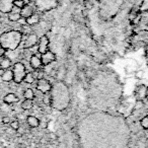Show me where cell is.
<instances>
[{"mask_svg":"<svg viewBox=\"0 0 148 148\" xmlns=\"http://www.w3.org/2000/svg\"><path fill=\"white\" fill-rule=\"evenodd\" d=\"M23 42V33L19 31H8L0 35V45L5 50L14 51Z\"/></svg>","mask_w":148,"mask_h":148,"instance_id":"1","label":"cell"},{"mask_svg":"<svg viewBox=\"0 0 148 148\" xmlns=\"http://www.w3.org/2000/svg\"><path fill=\"white\" fill-rule=\"evenodd\" d=\"M140 125H141V127L143 129H148V116H145V117L142 118L141 121H140Z\"/></svg>","mask_w":148,"mask_h":148,"instance_id":"23","label":"cell"},{"mask_svg":"<svg viewBox=\"0 0 148 148\" xmlns=\"http://www.w3.org/2000/svg\"><path fill=\"white\" fill-rule=\"evenodd\" d=\"M5 52H6V50H5L2 46L0 45V58H2L3 56L5 55Z\"/></svg>","mask_w":148,"mask_h":148,"instance_id":"27","label":"cell"},{"mask_svg":"<svg viewBox=\"0 0 148 148\" xmlns=\"http://www.w3.org/2000/svg\"><path fill=\"white\" fill-rule=\"evenodd\" d=\"M41 60L43 66H47L52 64L53 62L56 61V55L54 52L52 51H47L46 53L41 54Z\"/></svg>","mask_w":148,"mask_h":148,"instance_id":"7","label":"cell"},{"mask_svg":"<svg viewBox=\"0 0 148 148\" xmlns=\"http://www.w3.org/2000/svg\"><path fill=\"white\" fill-rule=\"evenodd\" d=\"M12 1H14V0H12Z\"/></svg>","mask_w":148,"mask_h":148,"instance_id":"31","label":"cell"},{"mask_svg":"<svg viewBox=\"0 0 148 148\" xmlns=\"http://www.w3.org/2000/svg\"><path fill=\"white\" fill-rule=\"evenodd\" d=\"M34 13H35V7L32 4H29V3H27V4L21 9V15L23 18H27V17H29L32 14H34Z\"/></svg>","mask_w":148,"mask_h":148,"instance_id":"10","label":"cell"},{"mask_svg":"<svg viewBox=\"0 0 148 148\" xmlns=\"http://www.w3.org/2000/svg\"><path fill=\"white\" fill-rule=\"evenodd\" d=\"M21 18V13H15V12H9L8 13V19L10 21H13V23H17L19 19Z\"/></svg>","mask_w":148,"mask_h":148,"instance_id":"20","label":"cell"},{"mask_svg":"<svg viewBox=\"0 0 148 148\" xmlns=\"http://www.w3.org/2000/svg\"><path fill=\"white\" fill-rule=\"evenodd\" d=\"M12 72H13V81L16 84H19V83L23 82L25 74H27V69H25V66L23 65V63H21V62L15 63L13 65Z\"/></svg>","mask_w":148,"mask_h":148,"instance_id":"2","label":"cell"},{"mask_svg":"<svg viewBox=\"0 0 148 148\" xmlns=\"http://www.w3.org/2000/svg\"><path fill=\"white\" fill-rule=\"evenodd\" d=\"M25 4H27V3H25L23 0H14V1H13V5L18 7V8H21V9L23 8Z\"/></svg>","mask_w":148,"mask_h":148,"instance_id":"24","label":"cell"},{"mask_svg":"<svg viewBox=\"0 0 148 148\" xmlns=\"http://www.w3.org/2000/svg\"><path fill=\"white\" fill-rule=\"evenodd\" d=\"M29 65L33 68L34 70H38V69H42L43 67V64H42V60H41V56H38L36 54L31 56L29 58Z\"/></svg>","mask_w":148,"mask_h":148,"instance_id":"9","label":"cell"},{"mask_svg":"<svg viewBox=\"0 0 148 148\" xmlns=\"http://www.w3.org/2000/svg\"><path fill=\"white\" fill-rule=\"evenodd\" d=\"M11 65H12V63H11V60L9 59L8 57L2 58L1 61H0V69H2V70L9 69V68L11 67Z\"/></svg>","mask_w":148,"mask_h":148,"instance_id":"16","label":"cell"},{"mask_svg":"<svg viewBox=\"0 0 148 148\" xmlns=\"http://www.w3.org/2000/svg\"><path fill=\"white\" fill-rule=\"evenodd\" d=\"M38 42H39V38H38L37 34H29L25 37V40L23 42V49H31L34 48L36 45H38Z\"/></svg>","mask_w":148,"mask_h":148,"instance_id":"4","label":"cell"},{"mask_svg":"<svg viewBox=\"0 0 148 148\" xmlns=\"http://www.w3.org/2000/svg\"><path fill=\"white\" fill-rule=\"evenodd\" d=\"M13 7L12 0H0V12L9 13Z\"/></svg>","mask_w":148,"mask_h":148,"instance_id":"8","label":"cell"},{"mask_svg":"<svg viewBox=\"0 0 148 148\" xmlns=\"http://www.w3.org/2000/svg\"><path fill=\"white\" fill-rule=\"evenodd\" d=\"M23 1H25V3H29V1H31V0H23Z\"/></svg>","mask_w":148,"mask_h":148,"instance_id":"29","label":"cell"},{"mask_svg":"<svg viewBox=\"0 0 148 148\" xmlns=\"http://www.w3.org/2000/svg\"><path fill=\"white\" fill-rule=\"evenodd\" d=\"M9 126H10V129H12L13 131H17L21 128V124H19V121H17V120L11 121L9 123Z\"/></svg>","mask_w":148,"mask_h":148,"instance_id":"22","label":"cell"},{"mask_svg":"<svg viewBox=\"0 0 148 148\" xmlns=\"http://www.w3.org/2000/svg\"><path fill=\"white\" fill-rule=\"evenodd\" d=\"M49 44L50 41L47 36H42L38 42V53L44 54L47 51H49Z\"/></svg>","mask_w":148,"mask_h":148,"instance_id":"6","label":"cell"},{"mask_svg":"<svg viewBox=\"0 0 148 148\" xmlns=\"http://www.w3.org/2000/svg\"><path fill=\"white\" fill-rule=\"evenodd\" d=\"M135 77L137 79H142L144 77V72L142 70H137L135 72Z\"/></svg>","mask_w":148,"mask_h":148,"instance_id":"25","label":"cell"},{"mask_svg":"<svg viewBox=\"0 0 148 148\" xmlns=\"http://www.w3.org/2000/svg\"><path fill=\"white\" fill-rule=\"evenodd\" d=\"M140 12H146L148 11V0H142L141 4L139 5Z\"/></svg>","mask_w":148,"mask_h":148,"instance_id":"21","label":"cell"},{"mask_svg":"<svg viewBox=\"0 0 148 148\" xmlns=\"http://www.w3.org/2000/svg\"><path fill=\"white\" fill-rule=\"evenodd\" d=\"M1 79L4 82H10L13 81V72L12 70L7 69V70H3V73L1 74Z\"/></svg>","mask_w":148,"mask_h":148,"instance_id":"14","label":"cell"},{"mask_svg":"<svg viewBox=\"0 0 148 148\" xmlns=\"http://www.w3.org/2000/svg\"><path fill=\"white\" fill-rule=\"evenodd\" d=\"M21 109H23V111H29V110H32L34 107L33 99H25V101L21 103Z\"/></svg>","mask_w":148,"mask_h":148,"instance_id":"17","label":"cell"},{"mask_svg":"<svg viewBox=\"0 0 148 148\" xmlns=\"http://www.w3.org/2000/svg\"><path fill=\"white\" fill-rule=\"evenodd\" d=\"M35 77H34L33 72H27L25 78H23V82L27 83V84H33L35 82Z\"/></svg>","mask_w":148,"mask_h":148,"instance_id":"18","label":"cell"},{"mask_svg":"<svg viewBox=\"0 0 148 148\" xmlns=\"http://www.w3.org/2000/svg\"><path fill=\"white\" fill-rule=\"evenodd\" d=\"M37 89L40 91V92L43 93V95L44 93H48V92L51 91L52 84L45 78L39 79L38 82H37Z\"/></svg>","mask_w":148,"mask_h":148,"instance_id":"5","label":"cell"},{"mask_svg":"<svg viewBox=\"0 0 148 148\" xmlns=\"http://www.w3.org/2000/svg\"><path fill=\"white\" fill-rule=\"evenodd\" d=\"M19 99H18V97H17L15 93H7L4 97H3V103H6V105H12V103H17Z\"/></svg>","mask_w":148,"mask_h":148,"instance_id":"11","label":"cell"},{"mask_svg":"<svg viewBox=\"0 0 148 148\" xmlns=\"http://www.w3.org/2000/svg\"><path fill=\"white\" fill-rule=\"evenodd\" d=\"M145 92H146V86L144 84H141L136 88L135 95L137 97V101H143L145 99Z\"/></svg>","mask_w":148,"mask_h":148,"instance_id":"12","label":"cell"},{"mask_svg":"<svg viewBox=\"0 0 148 148\" xmlns=\"http://www.w3.org/2000/svg\"><path fill=\"white\" fill-rule=\"evenodd\" d=\"M145 99L148 101V86H146V92H145Z\"/></svg>","mask_w":148,"mask_h":148,"instance_id":"28","label":"cell"},{"mask_svg":"<svg viewBox=\"0 0 148 148\" xmlns=\"http://www.w3.org/2000/svg\"><path fill=\"white\" fill-rule=\"evenodd\" d=\"M147 25H148V21H147Z\"/></svg>","mask_w":148,"mask_h":148,"instance_id":"30","label":"cell"},{"mask_svg":"<svg viewBox=\"0 0 148 148\" xmlns=\"http://www.w3.org/2000/svg\"><path fill=\"white\" fill-rule=\"evenodd\" d=\"M35 5L42 12H48L58 7L59 2L58 0H35Z\"/></svg>","mask_w":148,"mask_h":148,"instance_id":"3","label":"cell"},{"mask_svg":"<svg viewBox=\"0 0 148 148\" xmlns=\"http://www.w3.org/2000/svg\"><path fill=\"white\" fill-rule=\"evenodd\" d=\"M25 21H27V25H39L40 23L41 17H40V15L37 14V13H34V14H32L29 17L25 18Z\"/></svg>","mask_w":148,"mask_h":148,"instance_id":"13","label":"cell"},{"mask_svg":"<svg viewBox=\"0 0 148 148\" xmlns=\"http://www.w3.org/2000/svg\"><path fill=\"white\" fill-rule=\"evenodd\" d=\"M10 117H8V116H4V117L2 118V120H1V123L4 124V125H6V124H9L10 123Z\"/></svg>","mask_w":148,"mask_h":148,"instance_id":"26","label":"cell"},{"mask_svg":"<svg viewBox=\"0 0 148 148\" xmlns=\"http://www.w3.org/2000/svg\"><path fill=\"white\" fill-rule=\"evenodd\" d=\"M27 123L31 128H38L40 126V120L35 116H27Z\"/></svg>","mask_w":148,"mask_h":148,"instance_id":"15","label":"cell"},{"mask_svg":"<svg viewBox=\"0 0 148 148\" xmlns=\"http://www.w3.org/2000/svg\"><path fill=\"white\" fill-rule=\"evenodd\" d=\"M23 97H25V99H35V92L32 88H27L23 92Z\"/></svg>","mask_w":148,"mask_h":148,"instance_id":"19","label":"cell"}]
</instances>
